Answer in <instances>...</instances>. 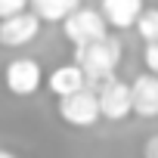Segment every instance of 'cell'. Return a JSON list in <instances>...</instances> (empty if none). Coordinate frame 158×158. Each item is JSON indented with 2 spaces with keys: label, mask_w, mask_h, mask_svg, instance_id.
I'll return each mask as SVG.
<instances>
[{
  "label": "cell",
  "mask_w": 158,
  "mask_h": 158,
  "mask_svg": "<svg viewBox=\"0 0 158 158\" xmlns=\"http://www.w3.org/2000/svg\"><path fill=\"white\" fill-rule=\"evenodd\" d=\"M40 81H44V71H40V62L37 59H13L6 62L3 68V84L13 96H31L40 90Z\"/></svg>",
  "instance_id": "obj_5"
},
{
  "label": "cell",
  "mask_w": 158,
  "mask_h": 158,
  "mask_svg": "<svg viewBox=\"0 0 158 158\" xmlns=\"http://www.w3.org/2000/svg\"><path fill=\"white\" fill-rule=\"evenodd\" d=\"M121 53H124V47H121V40L115 37V34H102V37H96V40H87V44H77L74 47V62L84 68V74H87V84L96 90L106 77H112L115 74V68L121 65Z\"/></svg>",
  "instance_id": "obj_1"
},
{
  "label": "cell",
  "mask_w": 158,
  "mask_h": 158,
  "mask_svg": "<svg viewBox=\"0 0 158 158\" xmlns=\"http://www.w3.org/2000/svg\"><path fill=\"white\" fill-rule=\"evenodd\" d=\"M143 155H146V158H158V133L143 143Z\"/></svg>",
  "instance_id": "obj_14"
},
{
  "label": "cell",
  "mask_w": 158,
  "mask_h": 158,
  "mask_svg": "<svg viewBox=\"0 0 158 158\" xmlns=\"http://www.w3.org/2000/svg\"><path fill=\"white\" fill-rule=\"evenodd\" d=\"M136 31H139V37L143 40H155L158 37V6H143V13H139V19H136V25H133Z\"/></svg>",
  "instance_id": "obj_11"
},
{
  "label": "cell",
  "mask_w": 158,
  "mask_h": 158,
  "mask_svg": "<svg viewBox=\"0 0 158 158\" xmlns=\"http://www.w3.org/2000/svg\"><path fill=\"white\" fill-rule=\"evenodd\" d=\"M0 158H13V152L10 149H0Z\"/></svg>",
  "instance_id": "obj_15"
},
{
  "label": "cell",
  "mask_w": 158,
  "mask_h": 158,
  "mask_svg": "<svg viewBox=\"0 0 158 158\" xmlns=\"http://www.w3.org/2000/svg\"><path fill=\"white\" fill-rule=\"evenodd\" d=\"M59 118L71 127H93L102 115H99V99H96V90L87 84L74 93H65L59 96Z\"/></svg>",
  "instance_id": "obj_2"
},
{
  "label": "cell",
  "mask_w": 158,
  "mask_h": 158,
  "mask_svg": "<svg viewBox=\"0 0 158 158\" xmlns=\"http://www.w3.org/2000/svg\"><path fill=\"white\" fill-rule=\"evenodd\" d=\"M87 87V74L84 68L77 65V62H68V65H56L50 74H47V90L59 99L65 93H74V90H81Z\"/></svg>",
  "instance_id": "obj_8"
},
{
  "label": "cell",
  "mask_w": 158,
  "mask_h": 158,
  "mask_svg": "<svg viewBox=\"0 0 158 158\" xmlns=\"http://www.w3.org/2000/svg\"><path fill=\"white\" fill-rule=\"evenodd\" d=\"M143 62H146V71H155V74H158V37H155V40H146V47H143Z\"/></svg>",
  "instance_id": "obj_12"
},
{
  "label": "cell",
  "mask_w": 158,
  "mask_h": 158,
  "mask_svg": "<svg viewBox=\"0 0 158 158\" xmlns=\"http://www.w3.org/2000/svg\"><path fill=\"white\" fill-rule=\"evenodd\" d=\"M106 31H109V22H106V16L99 10H81V6H77V10H71L62 19V34H65V40L71 47L87 44V40H96Z\"/></svg>",
  "instance_id": "obj_3"
},
{
  "label": "cell",
  "mask_w": 158,
  "mask_h": 158,
  "mask_svg": "<svg viewBox=\"0 0 158 158\" xmlns=\"http://www.w3.org/2000/svg\"><path fill=\"white\" fill-rule=\"evenodd\" d=\"M31 6L40 16V22H62L71 10L81 6V0H31Z\"/></svg>",
  "instance_id": "obj_10"
},
{
  "label": "cell",
  "mask_w": 158,
  "mask_h": 158,
  "mask_svg": "<svg viewBox=\"0 0 158 158\" xmlns=\"http://www.w3.org/2000/svg\"><path fill=\"white\" fill-rule=\"evenodd\" d=\"M31 0H0V19H6V16H16L22 10H28Z\"/></svg>",
  "instance_id": "obj_13"
},
{
  "label": "cell",
  "mask_w": 158,
  "mask_h": 158,
  "mask_svg": "<svg viewBox=\"0 0 158 158\" xmlns=\"http://www.w3.org/2000/svg\"><path fill=\"white\" fill-rule=\"evenodd\" d=\"M37 34H40V16H37V13L22 10V13H16V16L0 19V47H6V50L25 47V44H31Z\"/></svg>",
  "instance_id": "obj_6"
},
{
  "label": "cell",
  "mask_w": 158,
  "mask_h": 158,
  "mask_svg": "<svg viewBox=\"0 0 158 158\" xmlns=\"http://www.w3.org/2000/svg\"><path fill=\"white\" fill-rule=\"evenodd\" d=\"M143 6H146L143 0H102V3H99V13L106 16V22H109L112 28L124 31V28H133V25H136Z\"/></svg>",
  "instance_id": "obj_9"
},
{
  "label": "cell",
  "mask_w": 158,
  "mask_h": 158,
  "mask_svg": "<svg viewBox=\"0 0 158 158\" xmlns=\"http://www.w3.org/2000/svg\"><path fill=\"white\" fill-rule=\"evenodd\" d=\"M96 99H99V115L106 121H124L133 115V99H130V84L118 81V77H106L96 87Z\"/></svg>",
  "instance_id": "obj_4"
},
{
  "label": "cell",
  "mask_w": 158,
  "mask_h": 158,
  "mask_svg": "<svg viewBox=\"0 0 158 158\" xmlns=\"http://www.w3.org/2000/svg\"><path fill=\"white\" fill-rule=\"evenodd\" d=\"M130 99H133V115L158 118V74L155 71H143L130 81Z\"/></svg>",
  "instance_id": "obj_7"
}]
</instances>
